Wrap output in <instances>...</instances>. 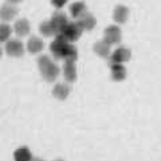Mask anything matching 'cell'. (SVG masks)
Returning a JSON list of instances; mask_svg holds the SVG:
<instances>
[{"instance_id": "22", "label": "cell", "mask_w": 161, "mask_h": 161, "mask_svg": "<svg viewBox=\"0 0 161 161\" xmlns=\"http://www.w3.org/2000/svg\"><path fill=\"white\" fill-rule=\"evenodd\" d=\"M66 3H67V0H51V4L57 8H62Z\"/></svg>"}, {"instance_id": "1", "label": "cell", "mask_w": 161, "mask_h": 161, "mask_svg": "<svg viewBox=\"0 0 161 161\" xmlns=\"http://www.w3.org/2000/svg\"><path fill=\"white\" fill-rule=\"evenodd\" d=\"M38 67L42 73V77L47 80V82H54L55 79L59 77L60 70L57 63H54L48 55H42L38 59Z\"/></svg>"}, {"instance_id": "25", "label": "cell", "mask_w": 161, "mask_h": 161, "mask_svg": "<svg viewBox=\"0 0 161 161\" xmlns=\"http://www.w3.org/2000/svg\"><path fill=\"white\" fill-rule=\"evenodd\" d=\"M2 54H3V50H2V47H0V58H2Z\"/></svg>"}, {"instance_id": "5", "label": "cell", "mask_w": 161, "mask_h": 161, "mask_svg": "<svg viewBox=\"0 0 161 161\" xmlns=\"http://www.w3.org/2000/svg\"><path fill=\"white\" fill-rule=\"evenodd\" d=\"M132 57V53L130 50L126 47H118L115 48L113 54L110 55V63L112 64H122L125 62H128Z\"/></svg>"}, {"instance_id": "20", "label": "cell", "mask_w": 161, "mask_h": 161, "mask_svg": "<svg viewBox=\"0 0 161 161\" xmlns=\"http://www.w3.org/2000/svg\"><path fill=\"white\" fill-rule=\"evenodd\" d=\"M78 58V51L77 48H75L73 44H69L64 50V54H63V60L64 62H71V63H75V60Z\"/></svg>"}, {"instance_id": "8", "label": "cell", "mask_w": 161, "mask_h": 161, "mask_svg": "<svg viewBox=\"0 0 161 161\" xmlns=\"http://www.w3.org/2000/svg\"><path fill=\"white\" fill-rule=\"evenodd\" d=\"M78 26L82 28V31L83 30H86V31H90V30H93L94 26H95V18H94V15L93 14H89L86 12L85 15H82L79 19H78Z\"/></svg>"}, {"instance_id": "16", "label": "cell", "mask_w": 161, "mask_h": 161, "mask_svg": "<svg viewBox=\"0 0 161 161\" xmlns=\"http://www.w3.org/2000/svg\"><path fill=\"white\" fill-rule=\"evenodd\" d=\"M94 53L102 58L110 57V44L106 43L105 40H99L94 44Z\"/></svg>"}, {"instance_id": "26", "label": "cell", "mask_w": 161, "mask_h": 161, "mask_svg": "<svg viewBox=\"0 0 161 161\" xmlns=\"http://www.w3.org/2000/svg\"><path fill=\"white\" fill-rule=\"evenodd\" d=\"M55 161H63V160H55Z\"/></svg>"}, {"instance_id": "13", "label": "cell", "mask_w": 161, "mask_h": 161, "mask_svg": "<svg viewBox=\"0 0 161 161\" xmlns=\"http://www.w3.org/2000/svg\"><path fill=\"white\" fill-rule=\"evenodd\" d=\"M51 22H53L54 26L57 27L58 34H59L60 30H62V28L69 23V20H67V16H66V14H64V12L57 11V12H54L53 18H51Z\"/></svg>"}, {"instance_id": "10", "label": "cell", "mask_w": 161, "mask_h": 161, "mask_svg": "<svg viewBox=\"0 0 161 161\" xmlns=\"http://www.w3.org/2000/svg\"><path fill=\"white\" fill-rule=\"evenodd\" d=\"M128 18H129V9L125 7V6H117V7L114 8L113 19H114L115 23L124 24L128 20Z\"/></svg>"}, {"instance_id": "17", "label": "cell", "mask_w": 161, "mask_h": 161, "mask_svg": "<svg viewBox=\"0 0 161 161\" xmlns=\"http://www.w3.org/2000/svg\"><path fill=\"white\" fill-rule=\"evenodd\" d=\"M39 31L42 35H44V36H57L58 35V30L57 27L53 24L51 20H48V22H43L42 24L39 26Z\"/></svg>"}, {"instance_id": "11", "label": "cell", "mask_w": 161, "mask_h": 161, "mask_svg": "<svg viewBox=\"0 0 161 161\" xmlns=\"http://www.w3.org/2000/svg\"><path fill=\"white\" fill-rule=\"evenodd\" d=\"M63 77L67 82H74V80L77 79V67H75V63L64 62V64H63Z\"/></svg>"}, {"instance_id": "6", "label": "cell", "mask_w": 161, "mask_h": 161, "mask_svg": "<svg viewBox=\"0 0 161 161\" xmlns=\"http://www.w3.org/2000/svg\"><path fill=\"white\" fill-rule=\"evenodd\" d=\"M121 38H122V32H121V28L118 26H109L103 32V40L110 46L119 43Z\"/></svg>"}, {"instance_id": "12", "label": "cell", "mask_w": 161, "mask_h": 161, "mask_svg": "<svg viewBox=\"0 0 161 161\" xmlns=\"http://www.w3.org/2000/svg\"><path fill=\"white\" fill-rule=\"evenodd\" d=\"M69 94H70V87L66 83H57L55 87L53 89V95L60 101L66 99L69 97Z\"/></svg>"}, {"instance_id": "19", "label": "cell", "mask_w": 161, "mask_h": 161, "mask_svg": "<svg viewBox=\"0 0 161 161\" xmlns=\"http://www.w3.org/2000/svg\"><path fill=\"white\" fill-rule=\"evenodd\" d=\"M112 78L118 82L126 78V69L124 64H112Z\"/></svg>"}, {"instance_id": "7", "label": "cell", "mask_w": 161, "mask_h": 161, "mask_svg": "<svg viewBox=\"0 0 161 161\" xmlns=\"http://www.w3.org/2000/svg\"><path fill=\"white\" fill-rule=\"evenodd\" d=\"M16 15H18V8L15 7L14 4L6 3L2 6V8H0V19H2L4 23L14 20L16 18Z\"/></svg>"}, {"instance_id": "9", "label": "cell", "mask_w": 161, "mask_h": 161, "mask_svg": "<svg viewBox=\"0 0 161 161\" xmlns=\"http://www.w3.org/2000/svg\"><path fill=\"white\" fill-rule=\"evenodd\" d=\"M30 30H31V26H30V22L27 19H19L16 20L14 26V31L16 32L18 36H27L30 34Z\"/></svg>"}, {"instance_id": "18", "label": "cell", "mask_w": 161, "mask_h": 161, "mask_svg": "<svg viewBox=\"0 0 161 161\" xmlns=\"http://www.w3.org/2000/svg\"><path fill=\"white\" fill-rule=\"evenodd\" d=\"M15 161H31L32 160V153L27 147H22L15 150L14 153Z\"/></svg>"}, {"instance_id": "21", "label": "cell", "mask_w": 161, "mask_h": 161, "mask_svg": "<svg viewBox=\"0 0 161 161\" xmlns=\"http://www.w3.org/2000/svg\"><path fill=\"white\" fill-rule=\"evenodd\" d=\"M12 28L7 23H0V42H7L11 36Z\"/></svg>"}, {"instance_id": "2", "label": "cell", "mask_w": 161, "mask_h": 161, "mask_svg": "<svg viewBox=\"0 0 161 161\" xmlns=\"http://www.w3.org/2000/svg\"><path fill=\"white\" fill-rule=\"evenodd\" d=\"M60 35H63L64 38L67 39V42H77L82 35V28L78 26L77 22H69L66 26L59 31Z\"/></svg>"}, {"instance_id": "23", "label": "cell", "mask_w": 161, "mask_h": 161, "mask_svg": "<svg viewBox=\"0 0 161 161\" xmlns=\"http://www.w3.org/2000/svg\"><path fill=\"white\" fill-rule=\"evenodd\" d=\"M20 2H23V0H7V3H9V4H18V3H20Z\"/></svg>"}, {"instance_id": "15", "label": "cell", "mask_w": 161, "mask_h": 161, "mask_svg": "<svg viewBox=\"0 0 161 161\" xmlns=\"http://www.w3.org/2000/svg\"><path fill=\"white\" fill-rule=\"evenodd\" d=\"M86 12H87V7L83 2H75L70 6V14H71V16L75 19H79Z\"/></svg>"}, {"instance_id": "3", "label": "cell", "mask_w": 161, "mask_h": 161, "mask_svg": "<svg viewBox=\"0 0 161 161\" xmlns=\"http://www.w3.org/2000/svg\"><path fill=\"white\" fill-rule=\"evenodd\" d=\"M69 42L67 39L63 36V35L58 34L57 36H55L54 42H51V44H50V51H51V54L54 55V58L57 59H62L63 58V54H64V50H66V47L69 46Z\"/></svg>"}, {"instance_id": "24", "label": "cell", "mask_w": 161, "mask_h": 161, "mask_svg": "<svg viewBox=\"0 0 161 161\" xmlns=\"http://www.w3.org/2000/svg\"><path fill=\"white\" fill-rule=\"evenodd\" d=\"M31 161H44V160H40V158H32Z\"/></svg>"}, {"instance_id": "4", "label": "cell", "mask_w": 161, "mask_h": 161, "mask_svg": "<svg viewBox=\"0 0 161 161\" xmlns=\"http://www.w3.org/2000/svg\"><path fill=\"white\" fill-rule=\"evenodd\" d=\"M4 50H6V53L9 57L20 58V57H23V54H24V44L20 42L19 39H11V40H7L6 48Z\"/></svg>"}, {"instance_id": "14", "label": "cell", "mask_w": 161, "mask_h": 161, "mask_svg": "<svg viewBox=\"0 0 161 161\" xmlns=\"http://www.w3.org/2000/svg\"><path fill=\"white\" fill-rule=\"evenodd\" d=\"M44 47V43L42 39H39L38 36H31L28 39V43H27V50L31 54H38L43 50Z\"/></svg>"}]
</instances>
